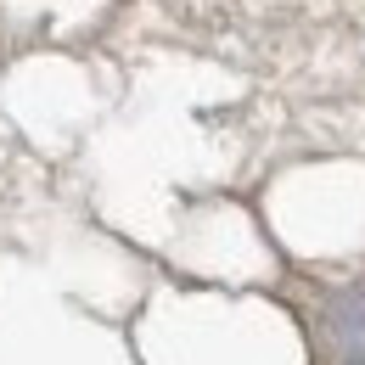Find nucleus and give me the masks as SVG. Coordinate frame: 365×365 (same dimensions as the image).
Instances as JSON below:
<instances>
[{
  "mask_svg": "<svg viewBox=\"0 0 365 365\" xmlns=\"http://www.w3.org/2000/svg\"><path fill=\"white\" fill-rule=\"evenodd\" d=\"M354 365H365V360H354Z\"/></svg>",
  "mask_w": 365,
  "mask_h": 365,
  "instance_id": "1",
  "label": "nucleus"
}]
</instances>
